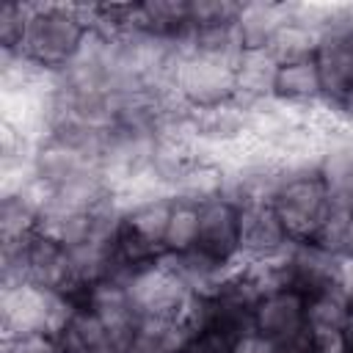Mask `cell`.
Returning a JSON list of instances; mask_svg holds the SVG:
<instances>
[{"mask_svg":"<svg viewBox=\"0 0 353 353\" xmlns=\"http://www.w3.org/2000/svg\"><path fill=\"white\" fill-rule=\"evenodd\" d=\"M223 188H226V163L215 154H207L176 179V185L171 188V196L204 204L210 199L223 196Z\"/></svg>","mask_w":353,"mask_h":353,"instance_id":"ac0fdd59","label":"cell"},{"mask_svg":"<svg viewBox=\"0 0 353 353\" xmlns=\"http://www.w3.org/2000/svg\"><path fill=\"white\" fill-rule=\"evenodd\" d=\"M163 262L185 281V287L193 295H210V298L218 292L226 273L234 268V265H223V262L201 254L199 248H190L182 254H163Z\"/></svg>","mask_w":353,"mask_h":353,"instance_id":"2e32d148","label":"cell"},{"mask_svg":"<svg viewBox=\"0 0 353 353\" xmlns=\"http://www.w3.org/2000/svg\"><path fill=\"white\" fill-rule=\"evenodd\" d=\"M33 3H3L0 6V50L17 52L30 19Z\"/></svg>","mask_w":353,"mask_h":353,"instance_id":"cb8c5ba5","label":"cell"},{"mask_svg":"<svg viewBox=\"0 0 353 353\" xmlns=\"http://www.w3.org/2000/svg\"><path fill=\"white\" fill-rule=\"evenodd\" d=\"M80 303L63 292L44 290L39 284H17L0 287V331L6 336L22 334H47L58 342V336L72 323Z\"/></svg>","mask_w":353,"mask_h":353,"instance_id":"3957f363","label":"cell"},{"mask_svg":"<svg viewBox=\"0 0 353 353\" xmlns=\"http://www.w3.org/2000/svg\"><path fill=\"white\" fill-rule=\"evenodd\" d=\"M317 44H320V33L292 17V22H287L279 30V36L273 39V44L268 50L273 52V58L279 61V66H284V63L312 61L314 52H317Z\"/></svg>","mask_w":353,"mask_h":353,"instance_id":"d6986e66","label":"cell"},{"mask_svg":"<svg viewBox=\"0 0 353 353\" xmlns=\"http://www.w3.org/2000/svg\"><path fill=\"white\" fill-rule=\"evenodd\" d=\"M345 339H347V353H353V312H350L347 325H345Z\"/></svg>","mask_w":353,"mask_h":353,"instance_id":"4dcf8cb0","label":"cell"},{"mask_svg":"<svg viewBox=\"0 0 353 353\" xmlns=\"http://www.w3.org/2000/svg\"><path fill=\"white\" fill-rule=\"evenodd\" d=\"M234 69H237V61H232V58L190 50L176 63L174 91L190 110L232 102L234 85H237Z\"/></svg>","mask_w":353,"mask_h":353,"instance_id":"277c9868","label":"cell"},{"mask_svg":"<svg viewBox=\"0 0 353 353\" xmlns=\"http://www.w3.org/2000/svg\"><path fill=\"white\" fill-rule=\"evenodd\" d=\"M254 328L273 342H287L306 331V295L292 287H279L262 295L254 306Z\"/></svg>","mask_w":353,"mask_h":353,"instance_id":"30bf717a","label":"cell"},{"mask_svg":"<svg viewBox=\"0 0 353 353\" xmlns=\"http://www.w3.org/2000/svg\"><path fill=\"white\" fill-rule=\"evenodd\" d=\"M185 353H232V342L215 331H204L193 339V345Z\"/></svg>","mask_w":353,"mask_h":353,"instance_id":"f1b7e54d","label":"cell"},{"mask_svg":"<svg viewBox=\"0 0 353 353\" xmlns=\"http://www.w3.org/2000/svg\"><path fill=\"white\" fill-rule=\"evenodd\" d=\"M290 243L270 201H248L240 207V262H273Z\"/></svg>","mask_w":353,"mask_h":353,"instance_id":"8992f818","label":"cell"},{"mask_svg":"<svg viewBox=\"0 0 353 353\" xmlns=\"http://www.w3.org/2000/svg\"><path fill=\"white\" fill-rule=\"evenodd\" d=\"M190 3V25L193 30H210V28H223L234 25L243 3L232 0H188Z\"/></svg>","mask_w":353,"mask_h":353,"instance_id":"603a6c76","label":"cell"},{"mask_svg":"<svg viewBox=\"0 0 353 353\" xmlns=\"http://www.w3.org/2000/svg\"><path fill=\"white\" fill-rule=\"evenodd\" d=\"M80 306L91 309L102 320V325L110 334V342H113L116 353H121L130 345V339L135 336V331H138L141 317H138V312H135V306L130 301L127 287L121 281H116V279H105V281L94 284L83 295Z\"/></svg>","mask_w":353,"mask_h":353,"instance_id":"9c48e42d","label":"cell"},{"mask_svg":"<svg viewBox=\"0 0 353 353\" xmlns=\"http://www.w3.org/2000/svg\"><path fill=\"white\" fill-rule=\"evenodd\" d=\"M171 207H174V196L160 193V196H149L141 199L130 207H124L121 215V226L127 232H132L135 237L163 248L165 240V229H168V218H171ZM165 251V248H163Z\"/></svg>","mask_w":353,"mask_h":353,"instance_id":"e0dca14e","label":"cell"},{"mask_svg":"<svg viewBox=\"0 0 353 353\" xmlns=\"http://www.w3.org/2000/svg\"><path fill=\"white\" fill-rule=\"evenodd\" d=\"M91 33V6L77 3H33L22 44L17 52L39 63L44 72H63Z\"/></svg>","mask_w":353,"mask_h":353,"instance_id":"6da1fadb","label":"cell"},{"mask_svg":"<svg viewBox=\"0 0 353 353\" xmlns=\"http://www.w3.org/2000/svg\"><path fill=\"white\" fill-rule=\"evenodd\" d=\"M196 248L223 265L240 262V207L226 196L199 204Z\"/></svg>","mask_w":353,"mask_h":353,"instance_id":"52a82bcc","label":"cell"},{"mask_svg":"<svg viewBox=\"0 0 353 353\" xmlns=\"http://www.w3.org/2000/svg\"><path fill=\"white\" fill-rule=\"evenodd\" d=\"M273 99H279L290 108H301V110H312V108L323 105V83H320V69H317L314 58L298 61V63H284L276 77Z\"/></svg>","mask_w":353,"mask_h":353,"instance_id":"9a60e30c","label":"cell"},{"mask_svg":"<svg viewBox=\"0 0 353 353\" xmlns=\"http://www.w3.org/2000/svg\"><path fill=\"white\" fill-rule=\"evenodd\" d=\"M196 237H199V204L174 199L165 240H163L165 254H182V251L196 248Z\"/></svg>","mask_w":353,"mask_h":353,"instance_id":"44dd1931","label":"cell"},{"mask_svg":"<svg viewBox=\"0 0 353 353\" xmlns=\"http://www.w3.org/2000/svg\"><path fill=\"white\" fill-rule=\"evenodd\" d=\"M124 287H127L130 301H132L141 320H146V317H179L182 306L190 298V290L163 262V256L152 265L138 268L124 281Z\"/></svg>","mask_w":353,"mask_h":353,"instance_id":"5b68a950","label":"cell"},{"mask_svg":"<svg viewBox=\"0 0 353 353\" xmlns=\"http://www.w3.org/2000/svg\"><path fill=\"white\" fill-rule=\"evenodd\" d=\"M317 174L328 188L331 207L353 210V135L325 143L317 160Z\"/></svg>","mask_w":353,"mask_h":353,"instance_id":"4fadbf2b","label":"cell"},{"mask_svg":"<svg viewBox=\"0 0 353 353\" xmlns=\"http://www.w3.org/2000/svg\"><path fill=\"white\" fill-rule=\"evenodd\" d=\"M309 339H312L314 353H347L345 328H320V331H309Z\"/></svg>","mask_w":353,"mask_h":353,"instance_id":"484cf974","label":"cell"},{"mask_svg":"<svg viewBox=\"0 0 353 353\" xmlns=\"http://www.w3.org/2000/svg\"><path fill=\"white\" fill-rule=\"evenodd\" d=\"M193 138L212 154L223 157L248 141V108L232 102L190 110Z\"/></svg>","mask_w":353,"mask_h":353,"instance_id":"ba28073f","label":"cell"},{"mask_svg":"<svg viewBox=\"0 0 353 353\" xmlns=\"http://www.w3.org/2000/svg\"><path fill=\"white\" fill-rule=\"evenodd\" d=\"M279 353H314L312 347V339H309V328L287 342H279Z\"/></svg>","mask_w":353,"mask_h":353,"instance_id":"f546056e","label":"cell"},{"mask_svg":"<svg viewBox=\"0 0 353 353\" xmlns=\"http://www.w3.org/2000/svg\"><path fill=\"white\" fill-rule=\"evenodd\" d=\"M39 232V210L22 196H0V245L25 243Z\"/></svg>","mask_w":353,"mask_h":353,"instance_id":"ffe728a7","label":"cell"},{"mask_svg":"<svg viewBox=\"0 0 353 353\" xmlns=\"http://www.w3.org/2000/svg\"><path fill=\"white\" fill-rule=\"evenodd\" d=\"M350 312H353V303L347 298H342L339 292H334V290L317 292V295L306 298V328L309 331L345 328Z\"/></svg>","mask_w":353,"mask_h":353,"instance_id":"7402d4cb","label":"cell"},{"mask_svg":"<svg viewBox=\"0 0 353 353\" xmlns=\"http://www.w3.org/2000/svg\"><path fill=\"white\" fill-rule=\"evenodd\" d=\"M232 353H279V342H273L270 336L251 328V331L240 334L237 339H232Z\"/></svg>","mask_w":353,"mask_h":353,"instance_id":"4316f807","label":"cell"},{"mask_svg":"<svg viewBox=\"0 0 353 353\" xmlns=\"http://www.w3.org/2000/svg\"><path fill=\"white\" fill-rule=\"evenodd\" d=\"M3 353H61V345L47 334H22V336H6Z\"/></svg>","mask_w":353,"mask_h":353,"instance_id":"d4e9b609","label":"cell"},{"mask_svg":"<svg viewBox=\"0 0 353 353\" xmlns=\"http://www.w3.org/2000/svg\"><path fill=\"white\" fill-rule=\"evenodd\" d=\"M279 69L281 66L270 50H243L234 69V77H237L234 102L243 108H254L259 102L273 99Z\"/></svg>","mask_w":353,"mask_h":353,"instance_id":"8fae6325","label":"cell"},{"mask_svg":"<svg viewBox=\"0 0 353 353\" xmlns=\"http://www.w3.org/2000/svg\"><path fill=\"white\" fill-rule=\"evenodd\" d=\"M270 204L292 243H314L334 210L317 163H287L284 182Z\"/></svg>","mask_w":353,"mask_h":353,"instance_id":"7a4b0ae2","label":"cell"},{"mask_svg":"<svg viewBox=\"0 0 353 353\" xmlns=\"http://www.w3.org/2000/svg\"><path fill=\"white\" fill-rule=\"evenodd\" d=\"M199 334L179 317H146L121 353H185Z\"/></svg>","mask_w":353,"mask_h":353,"instance_id":"5bb4252c","label":"cell"},{"mask_svg":"<svg viewBox=\"0 0 353 353\" xmlns=\"http://www.w3.org/2000/svg\"><path fill=\"white\" fill-rule=\"evenodd\" d=\"M295 3H243L237 14V33L243 50H268L279 30L292 22Z\"/></svg>","mask_w":353,"mask_h":353,"instance_id":"7c38bea8","label":"cell"},{"mask_svg":"<svg viewBox=\"0 0 353 353\" xmlns=\"http://www.w3.org/2000/svg\"><path fill=\"white\" fill-rule=\"evenodd\" d=\"M334 292H339L342 298H347L353 303V256H342L336 254V268H334Z\"/></svg>","mask_w":353,"mask_h":353,"instance_id":"83f0119b","label":"cell"}]
</instances>
